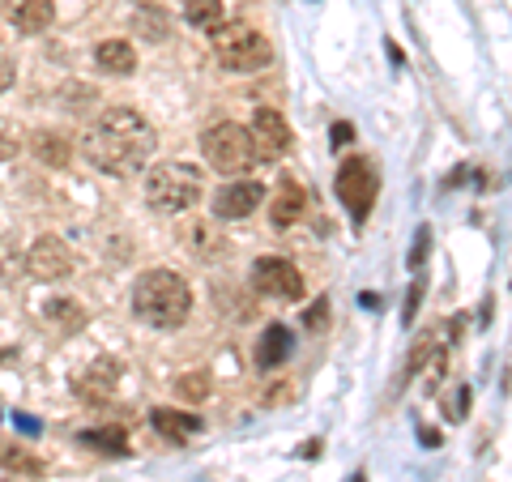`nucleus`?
Instances as JSON below:
<instances>
[{"label": "nucleus", "instance_id": "f257e3e1", "mask_svg": "<svg viewBox=\"0 0 512 482\" xmlns=\"http://www.w3.org/2000/svg\"><path fill=\"white\" fill-rule=\"evenodd\" d=\"M154 128L150 120L133 107H107L99 120L90 124L86 133V158L103 175H116V180H128V175H141L154 158Z\"/></svg>", "mask_w": 512, "mask_h": 482}, {"label": "nucleus", "instance_id": "f03ea898", "mask_svg": "<svg viewBox=\"0 0 512 482\" xmlns=\"http://www.w3.org/2000/svg\"><path fill=\"white\" fill-rule=\"evenodd\" d=\"M192 312V291L175 269H150L133 286V316L150 329H180Z\"/></svg>", "mask_w": 512, "mask_h": 482}, {"label": "nucleus", "instance_id": "7ed1b4c3", "mask_svg": "<svg viewBox=\"0 0 512 482\" xmlns=\"http://www.w3.org/2000/svg\"><path fill=\"white\" fill-rule=\"evenodd\" d=\"M205 180L192 163H154L146 175V201L154 214H188L192 205H201Z\"/></svg>", "mask_w": 512, "mask_h": 482}, {"label": "nucleus", "instance_id": "20e7f679", "mask_svg": "<svg viewBox=\"0 0 512 482\" xmlns=\"http://www.w3.org/2000/svg\"><path fill=\"white\" fill-rule=\"evenodd\" d=\"M210 47L227 73H256L274 60V47L248 22H222L210 30Z\"/></svg>", "mask_w": 512, "mask_h": 482}, {"label": "nucleus", "instance_id": "39448f33", "mask_svg": "<svg viewBox=\"0 0 512 482\" xmlns=\"http://www.w3.org/2000/svg\"><path fill=\"white\" fill-rule=\"evenodd\" d=\"M201 154H205V163H210L214 171H222V175H244V171L256 167L252 133L244 124H231V120L205 128L201 133Z\"/></svg>", "mask_w": 512, "mask_h": 482}, {"label": "nucleus", "instance_id": "423d86ee", "mask_svg": "<svg viewBox=\"0 0 512 482\" xmlns=\"http://www.w3.org/2000/svg\"><path fill=\"white\" fill-rule=\"evenodd\" d=\"M338 201L350 210V218L363 222L367 214H372V205H376V192H380V175L372 171V163L367 158H350V163H342L338 171Z\"/></svg>", "mask_w": 512, "mask_h": 482}, {"label": "nucleus", "instance_id": "0eeeda50", "mask_svg": "<svg viewBox=\"0 0 512 482\" xmlns=\"http://www.w3.org/2000/svg\"><path fill=\"white\" fill-rule=\"evenodd\" d=\"M252 286L256 295H269V299H286V303L303 299V273L286 256H261L252 265Z\"/></svg>", "mask_w": 512, "mask_h": 482}, {"label": "nucleus", "instance_id": "6e6552de", "mask_svg": "<svg viewBox=\"0 0 512 482\" xmlns=\"http://www.w3.org/2000/svg\"><path fill=\"white\" fill-rule=\"evenodd\" d=\"M248 133H252L256 158H269V163H274V158H282L291 150V124H286L282 111H274V107H256Z\"/></svg>", "mask_w": 512, "mask_h": 482}, {"label": "nucleus", "instance_id": "1a4fd4ad", "mask_svg": "<svg viewBox=\"0 0 512 482\" xmlns=\"http://www.w3.org/2000/svg\"><path fill=\"white\" fill-rule=\"evenodd\" d=\"M26 269H30V278H39V282H64L73 273V256L64 248V239L39 235L26 252Z\"/></svg>", "mask_w": 512, "mask_h": 482}, {"label": "nucleus", "instance_id": "9d476101", "mask_svg": "<svg viewBox=\"0 0 512 482\" xmlns=\"http://www.w3.org/2000/svg\"><path fill=\"white\" fill-rule=\"evenodd\" d=\"M256 205H265V188H261V180H235V184H227V188H218L214 214H218V218H227V222H239V218H248Z\"/></svg>", "mask_w": 512, "mask_h": 482}, {"label": "nucleus", "instance_id": "9b49d317", "mask_svg": "<svg viewBox=\"0 0 512 482\" xmlns=\"http://www.w3.org/2000/svg\"><path fill=\"white\" fill-rule=\"evenodd\" d=\"M116 384H120V363L116 359H99L73 380V389H77V397H86V401H107L111 393H116Z\"/></svg>", "mask_w": 512, "mask_h": 482}, {"label": "nucleus", "instance_id": "f8f14e48", "mask_svg": "<svg viewBox=\"0 0 512 482\" xmlns=\"http://www.w3.org/2000/svg\"><path fill=\"white\" fill-rule=\"evenodd\" d=\"M303 210H308V192H303V184L282 180L274 188V201H269V222H274L278 231H286V227H295V222L303 218Z\"/></svg>", "mask_w": 512, "mask_h": 482}, {"label": "nucleus", "instance_id": "ddd939ff", "mask_svg": "<svg viewBox=\"0 0 512 482\" xmlns=\"http://www.w3.org/2000/svg\"><path fill=\"white\" fill-rule=\"evenodd\" d=\"M56 18V5L52 0H13L9 5V22L18 35H43Z\"/></svg>", "mask_w": 512, "mask_h": 482}, {"label": "nucleus", "instance_id": "4468645a", "mask_svg": "<svg viewBox=\"0 0 512 482\" xmlns=\"http://www.w3.org/2000/svg\"><path fill=\"white\" fill-rule=\"evenodd\" d=\"M286 359H291V329L269 325L261 346H256V367H261V372H274V367H282Z\"/></svg>", "mask_w": 512, "mask_h": 482}, {"label": "nucleus", "instance_id": "2eb2a0df", "mask_svg": "<svg viewBox=\"0 0 512 482\" xmlns=\"http://www.w3.org/2000/svg\"><path fill=\"white\" fill-rule=\"evenodd\" d=\"M94 64H99L103 73L128 77L137 69V52H133V43H128V39H107V43L94 47Z\"/></svg>", "mask_w": 512, "mask_h": 482}, {"label": "nucleus", "instance_id": "dca6fc26", "mask_svg": "<svg viewBox=\"0 0 512 482\" xmlns=\"http://www.w3.org/2000/svg\"><path fill=\"white\" fill-rule=\"evenodd\" d=\"M150 427H154L163 440L180 444V440L192 436V431H201V419H197V414H188V410H154V414H150Z\"/></svg>", "mask_w": 512, "mask_h": 482}, {"label": "nucleus", "instance_id": "f3484780", "mask_svg": "<svg viewBox=\"0 0 512 482\" xmlns=\"http://www.w3.org/2000/svg\"><path fill=\"white\" fill-rule=\"evenodd\" d=\"M180 239H184V248L205 256V261H214V256L227 252V235H218L210 222H188V227L180 231Z\"/></svg>", "mask_w": 512, "mask_h": 482}, {"label": "nucleus", "instance_id": "a211bd4d", "mask_svg": "<svg viewBox=\"0 0 512 482\" xmlns=\"http://www.w3.org/2000/svg\"><path fill=\"white\" fill-rule=\"evenodd\" d=\"M35 154L47 167H69V141L60 133H35Z\"/></svg>", "mask_w": 512, "mask_h": 482}, {"label": "nucleus", "instance_id": "6ab92c4d", "mask_svg": "<svg viewBox=\"0 0 512 482\" xmlns=\"http://www.w3.org/2000/svg\"><path fill=\"white\" fill-rule=\"evenodd\" d=\"M184 18L197 30L222 26V0H184Z\"/></svg>", "mask_w": 512, "mask_h": 482}, {"label": "nucleus", "instance_id": "aec40b11", "mask_svg": "<svg viewBox=\"0 0 512 482\" xmlns=\"http://www.w3.org/2000/svg\"><path fill=\"white\" fill-rule=\"evenodd\" d=\"M133 26H137V30H141V35H146L150 43H158V39H167V35H171L167 13H163V9H150V5H141V9H137Z\"/></svg>", "mask_w": 512, "mask_h": 482}, {"label": "nucleus", "instance_id": "412c9836", "mask_svg": "<svg viewBox=\"0 0 512 482\" xmlns=\"http://www.w3.org/2000/svg\"><path fill=\"white\" fill-rule=\"evenodd\" d=\"M82 444L90 448H103V453H128V436H124V427H103V431H82L77 436Z\"/></svg>", "mask_w": 512, "mask_h": 482}, {"label": "nucleus", "instance_id": "4be33fe9", "mask_svg": "<svg viewBox=\"0 0 512 482\" xmlns=\"http://www.w3.org/2000/svg\"><path fill=\"white\" fill-rule=\"evenodd\" d=\"M175 393H180L188 406H201V401L210 397V376H205V372H188V376L175 380Z\"/></svg>", "mask_w": 512, "mask_h": 482}, {"label": "nucleus", "instance_id": "5701e85b", "mask_svg": "<svg viewBox=\"0 0 512 482\" xmlns=\"http://www.w3.org/2000/svg\"><path fill=\"white\" fill-rule=\"evenodd\" d=\"M0 465H5V470H26V474H39L43 465L35 461L26 453V448H18V444H5L0 440Z\"/></svg>", "mask_w": 512, "mask_h": 482}, {"label": "nucleus", "instance_id": "b1692460", "mask_svg": "<svg viewBox=\"0 0 512 482\" xmlns=\"http://www.w3.org/2000/svg\"><path fill=\"white\" fill-rule=\"evenodd\" d=\"M47 316H56V320H64V329H77L86 320V312L77 308L73 299H56V303H47Z\"/></svg>", "mask_w": 512, "mask_h": 482}, {"label": "nucleus", "instance_id": "393cba45", "mask_svg": "<svg viewBox=\"0 0 512 482\" xmlns=\"http://www.w3.org/2000/svg\"><path fill=\"white\" fill-rule=\"evenodd\" d=\"M427 252H431V227H419L414 231V248H410V269H423Z\"/></svg>", "mask_w": 512, "mask_h": 482}, {"label": "nucleus", "instance_id": "a878e982", "mask_svg": "<svg viewBox=\"0 0 512 482\" xmlns=\"http://www.w3.org/2000/svg\"><path fill=\"white\" fill-rule=\"evenodd\" d=\"M466 406H470V389H457L453 397H448V401H444V414H448V423L466 419Z\"/></svg>", "mask_w": 512, "mask_h": 482}, {"label": "nucleus", "instance_id": "bb28decb", "mask_svg": "<svg viewBox=\"0 0 512 482\" xmlns=\"http://www.w3.org/2000/svg\"><path fill=\"white\" fill-rule=\"evenodd\" d=\"M18 146H22V141H18V133H13V128H9L5 120H0V163L18 154Z\"/></svg>", "mask_w": 512, "mask_h": 482}, {"label": "nucleus", "instance_id": "cd10ccee", "mask_svg": "<svg viewBox=\"0 0 512 482\" xmlns=\"http://www.w3.org/2000/svg\"><path fill=\"white\" fill-rule=\"evenodd\" d=\"M419 303H423V282H419V278H414V286H410V295H406V308H402V320H406V325H410V320H414V316H419Z\"/></svg>", "mask_w": 512, "mask_h": 482}, {"label": "nucleus", "instance_id": "c85d7f7f", "mask_svg": "<svg viewBox=\"0 0 512 482\" xmlns=\"http://www.w3.org/2000/svg\"><path fill=\"white\" fill-rule=\"evenodd\" d=\"M329 325V303L320 299V303H312V312H308V329L316 333V329H325Z\"/></svg>", "mask_w": 512, "mask_h": 482}, {"label": "nucleus", "instance_id": "c756f323", "mask_svg": "<svg viewBox=\"0 0 512 482\" xmlns=\"http://www.w3.org/2000/svg\"><path fill=\"white\" fill-rule=\"evenodd\" d=\"M13 86V64H9V56H0V90H9Z\"/></svg>", "mask_w": 512, "mask_h": 482}, {"label": "nucleus", "instance_id": "7c9ffc66", "mask_svg": "<svg viewBox=\"0 0 512 482\" xmlns=\"http://www.w3.org/2000/svg\"><path fill=\"white\" fill-rule=\"evenodd\" d=\"M333 146H350V124H333Z\"/></svg>", "mask_w": 512, "mask_h": 482}]
</instances>
